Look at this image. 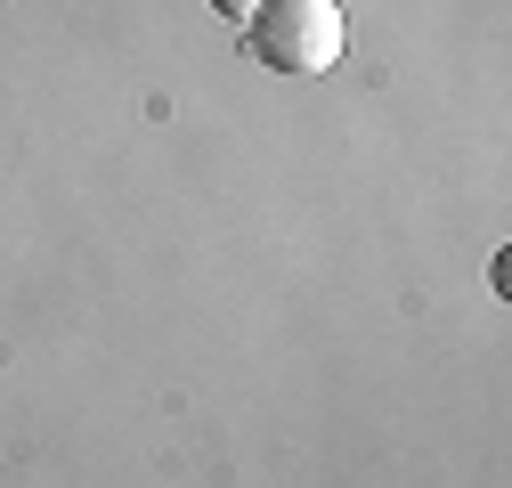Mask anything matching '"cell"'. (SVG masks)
Masks as SVG:
<instances>
[{"label":"cell","instance_id":"6da1fadb","mask_svg":"<svg viewBox=\"0 0 512 488\" xmlns=\"http://www.w3.org/2000/svg\"><path fill=\"white\" fill-rule=\"evenodd\" d=\"M342 41H350V25L334 0H261L252 9V57L277 74H326Z\"/></svg>","mask_w":512,"mask_h":488},{"label":"cell","instance_id":"7a4b0ae2","mask_svg":"<svg viewBox=\"0 0 512 488\" xmlns=\"http://www.w3.org/2000/svg\"><path fill=\"white\" fill-rule=\"evenodd\" d=\"M220 17H236V25H252V9H261V0H212Z\"/></svg>","mask_w":512,"mask_h":488}]
</instances>
